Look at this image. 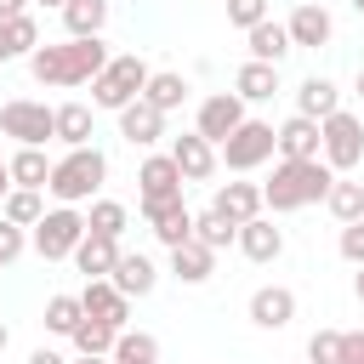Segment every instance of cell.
Masks as SVG:
<instances>
[{
  "mask_svg": "<svg viewBox=\"0 0 364 364\" xmlns=\"http://www.w3.org/2000/svg\"><path fill=\"white\" fill-rule=\"evenodd\" d=\"M307 364H341V330H313Z\"/></svg>",
  "mask_w": 364,
  "mask_h": 364,
  "instance_id": "obj_38",
  "label": "cell"
},
{
  "mask_svg": "<svg viewBox=\"0 0 364 364\" xmlns=\"http://www.w3.org/2000/svg\"><path fill=\"white\" fill-rule=\"evenodd\" d=\"M97 131H91V108L85 102H57V142L63 148H85Z\"/></svg>",
  "mask_w": 364,
  "mask_h": 364,
  "instance_id": "obj_28",
  "label": "cell"
},
{
  "mask_svg": "<svg viewBox=\"0 0 364 364\" xmlns=\"http://www.w3.org/2000/svg\"><path fill=\"white\" fill-rule=\"evenodd\" d=\"M102 182H108V154H102L97 142H85V148H68V154L51 165L46 193H51L57 205H91V199L102 193Z\"/></svg>",
  "mask_w": 364,
  "mask_h": 364,
  "instance_id": "obj_3",
  "label": "cell"
},
{
  "mask_svg": "<svg viewBox=\"0 0 364 364\" xmlns=\"http://www.w3.org/2000/svg\"><path fill=\"white\" fill-rule=\"evenodd\" d=\"M28 364H74V358H63L57 347H34V353H28Z\"/></svg>",
  "mask_w": 364,
  "mask_h": 364,
  "instance_id": "obj_43",
  "label": "cell"
},
{
  "mask_svg": "<svg viewBox=\"0 0 364 364\" xmlns=\"http://www.w3.org/2000/svg\"><path fill=\"white\" fill-rule=\"evenodd\" d=\"M296 318V290L290 284H262L250 290V324L256 330H284Z\"/></svg>",
  "mask_w": 364,
  "mask_h": 364,
  "instance_id": "obj_16",
  "label": "cell"
},
{
  "mask_svg": "<svg viewBox=\"0 0 364 364\" xmlns=\"http://www.w3.org/2000/svg\"><path fill=\"white\" fill-rule=\"evenodd\" d=\"M216 154H222V165H228V171H239V176H245V171H256V165H267V159L279 154V125H267V119H245V125H239Z\"/></svg>",
  "mask_w": 364,
  "mask_h": 364,
  "instance_id": "obj_8",
  "label": "cell"
},
{
  "mask_svg": "<svg viewBox=\"0 0 364 364\" xmlns=\"http://www.w3.org/2000/svg\"><path fill=\"white\" fill-rule=\"evenodd\" d=\"M148 63L136 57V51H119V57H108V68L91 80V108H108V114H119V108H131L142 91H148Z\"/></svg>",
  "mask_w": 364,
  "mask_h": 364,
  "instance_id": "obj_4",
  "label": "cell"
},
{
  "mask_svg": "<svg viewBox=\"0 0 364 364\" xmlns=\"http://www.w3.org/2000/svg\"><path fill=\"white\" fill-rule=\"evenodd\" d=\"M318 131H324V165L336 176H353L364 165V119L353 108H336L330 119H318Z\"/></svg>",
  "mask_w": 364,
  "mask_h": 364,
  "instance_id": "obj_7",
  "label": "cell"
},
{
  "mask_svg": "<svg viewBox=\"0 0 364 364\" xmlns=\"http://www.w3.org/2000/svg\"><path fill=\"white\" fill-rule=\"evenodd\" d=\"M80 318H85L80 296H51V301H46V330H51V336H74Z\"/></svg>",
  "mask_w": 364,
  "mask_h": 364,
  "instance_id": "obj_36",
  "label": "cell"
},
{
  "mask_svg": "<svg viewBox=\"0 0 364 364\" xmlns=\"http://www.w3.org/2000/svg\"><path fill=\"white\" fill-rule=\"evenodd\" d=\"M85 228H91V233H108V239H119V233L131 228V210H125L119 199H102V193H97V199H91V210H85Z\"/></svg>",
  "mask_w": 364,
  "mask_h": 364,
  "instance_id": "obj_32",
  "label": "cell"
},
{
  "mask_svg": "<svg viewBox=\"0 0 364 364\" xmlns=\"http://www.w3.org/2000/svg\"><path fill=\"white\" fill-rule=\"evenodd\" d=\"M63 28H68L74 40L102 34V28H108V0H68V6H63Z\"/></svg>",
  "mask_w": 364,
  "mask_h": 364,
  "instance_id": "obj_27",
  "label": "cell"
},
{
  "mask_svg": "<svg viewBox=\"0 0 364 364\" xmlns=\"http://www.w3.org/2000/svg\"><path fill=\"white\" fill-rule=\"evenodd\" d=\"M142 216H148V228H154V239H159L165 250L193 239V210L182 205V193H176V199H154V205H142Z\"/></svg>",
  "mask_w": 364,
  "mask_h": 364,
  "instance_id": "obj_13",
  "label": "cell"
},
{
  "mask_svg": "<svg viewBox=\"0 0 364 364\" xmlns=\"http://www.w3.org/2000/svg\"><path fill=\"white\" fill-rule=\"evenodd\" d=\"M108 46H102V34H85V40H57V46H34L28 51V74L40 80V85H57V91H74V85H91L102 68H108Z\"/></svg>",
  "mask_w": 364,
  "mask_h": 364,
  "instance_id": "obj_1",
  "label": "cell"
},
{
  "mask_svg": "<svg viewBox=\"0 0 364 364\" xmlns=\"http://www.w3.org/2000/svg\"><path fill=\"white\" fill-rule=\"evenodd\" d=\"M193 239L210 245V250H228V245H239V228H233L222 210H199V216H193Z\"/></svg>",
  "mask_w": 364,
  "mask_h": 364,
  "instance_id": "obj_34",
  "label": "cell"
},
{
  "mask_svg": "<svg viewBox=\"0 0 364 364\" xmlns=\"http://www.w3.org/2000/svg\"><path fill=\"white\" fill-rule=\"evenodd\" d=\"M279 159H324V131L307 114H290L279 125Z\"/></svg>",
  "mask_w": 364,
  "mask_h": 364,
  "instance_id": "obj_18",
  "label": "cell"
},
{
  "mask_svg": "<svg viewBox=\"0 0 364 364\" xmlns=\"http://www.w3.org/2000/svg\"><path fill=\"white\" fill-rule=\"evenodd\" d=\"M119 136H125L131 148H154V142L165 136V114H159L148 97H136L131 108H119Z\"/></svg>",
  "mask_w": 364,
  "mask_h": 364,
  "instance_id": "obj_20",
  "label": "cell"
},
{
  "mask_svg": "<svg viewBox=\"0 0 364 364\" xmlns=\"http://www.w3.org/2000/svg\"><path fill=\"white\" fill-rule=\"evenodd\" d=\"M0 63H17V51H11V40H6V23H0Z\"/></svg>",
  "mask_w": 364,
  "mask_h": 364,
  "instance_id": "obj_46",
  "label": "cell"
},
{
  "mask_svg": "<svg viewBox=\"0 0 364 364\" xmlns=\"http://www.w3.org/2000/svg\"><path fill=\"white\" fill-rule=\"evenodd\" d=\"M188 91H193V85H188V80H182L176 68H154V74H148V91H142V97H148V102H154L159 114H176V108L188 102Z\"/></svg>",
  "mask_w": 364,
  "mask_h": 364,
  "instance_id": "obj_26",
  "label": "cell"
},
{
  "mask_svg": "<svg viewBox=\"0 0 364 364\" xmlns=\"http://www.w3.org/2000/svg\"><path fill=\"white\" fill-rule=\"evenodd\" d=\"M23 250H28V228H17V222L0 216V267H11Z\"/></svg>",
  "mask_w": 364,
  "mask_h": 364,
  "instance_id": "obj_39",
  "label": "cell"
},
{
  "mask_svg": "<svg viewBox=\"0 0 364 364\" xmlns=\"http://www.w3.org/2000/svg\"><path fill=\"white\" fill-rule=\"evenodd\" d=\"M245 119H250V114H245V97H239V91H210V97L199 102L193 131H199L205 142H216V148H222V142H228V136H233Z\"/></svg>",
  "mask_w": 364,
  "mask_h": 364,
  "instance_id": "obj_9",
  "label": "cell"
},
{
  "mask_svg": "<svg viewBox=\"0 0 364 364\" xmlns=\"http://www.w3.org/2000/svg\"><path fill=\"white\" fill-rule=\"evenodd\" d=\"M0 136H11L17 148H46L57 136V108L34 102V97H11L0 102Z\"/></svg>",
  "mask_w": 364,
  "mask_h": 364,
  "instance_id": "obj_6",
  "label": "cell"
},
{
  "mask_svg": "<svg viewBox=\"0 0 364 364\" xmlns=\"http://www.w3.org/2000/svg\"><path fill=\"white\" fill-rule=\"evenodd\" d=\"M210 210H222L233 228H245L250 216H262V210H267V199H262V182H222V188L210 193Z\"/></svg>",
  "mask_w": 364,
  "mask_h": 364,
  "instance_id": "obj_14",
  "label": "cell"
},
{
  "mask_svg": "<svg viewBox=\"0 0 364 364\" xmlns=\"http://www.w3.org/2000/svg\"><path fill=\"white\" fill-rule=\"evenodd\" d=\"M80 239H85V210H80V205H51V210L28 228V245L40 250V262H68Z\"/></svg>",
  "mask_w": 364,
  "mask_h": 364,
  "instance_id": "obj_5",
  "label": "cell"
},
{
  "mask_svg": "<svg viewBox=\"0 0 364 364\" xmlns=\"http://www.w3.org/2000/svg\"><path fill=\"white\" fill-rule=\"evenodd\" d=\"M324 210H330L336 222H358V216H364V182L336 176V182H330V193H324Z\"/></svg>",
  "mask_w": 364,
  "mask_h": 364,
  "instance_id": "obj_30",
  "label": "cell"
},
{
  "mask_svg": "<svg viewBox=\"0 0 364 364\" xmlns=\"http://www.w3.org/2000/svg\"><path fill=\"white\" fill-rule=\"evenodd\" d=\"M353 11H358V17H364V0H353Z\"/></svg>",
  "mask_w": 364,
  "mask_h": 364,
  "instance_id": "obj_52",
  "label": "cell"
},
{
  "mask_svg": "<svg viewBox=\"0 0 364 364\" xmlns=\"http://www.w3.org/2000/svg\"><path fill=\"white\" fill-rule=\"evenodd\" d=\"M267 17V0H228V23L233 28H256Z\"/></svg>",
  "mask_w": 364,
  "mask_h": 364,
  "instance_id": "obj_40",
  "label": "cell"
},
{
  "mask_svg": "<svg viewBox=\"0 0 364 364\" xmlns=\"http://www.w3.org/2000/svg\"><path fill=\"white\" fill-rule=\"evenodd\" d=\"M80 307H85L91 318L114 324V330H125V324H131V296H125L114 279H85V284H80Z\"/></svg>",
  "mask_w": 364,
  "mask_h": 364,
  "instance_id": "obj_11",
  "label": "cell"
},
{
  "mask_svg": "<svg viewBox=\"0 0 364 364\" xmlns=\"http://www.w3.org/2000/svg\"><path fill=\"white\" fill-rule=\"evenodd\" d=\"M341 256H347L353 267H364V216H358V222H341Z\"/></svg>",
  "mask_w": 364,
  "mask_h": 364,
  "instance_id": "obj_41",
  "label": "cell"
},
{
  "mask_svg": "<svg viewBox=\"0 0 364 364\" xmlns=\"http://www.w3.org/2000/svg\"><path fill=\"white\" fill-rule=\"evenodd\" d=\"M6 341H11V330H6V324H0V353H6Z\"/></svg>",
  "mask_w": 364,
  "mask_h": 364,
  "instance_id": "obj_51",
  "label": "cell"
},
{
  "mask_svg": "<svg viewBox=\"0 0 364 364\" xmlns=\"http://www.w3.org/2000/svg\"><path fill=\"white\" fill-rule=\"evenodd\" d=\"M34 6H46V11H63V6H68V0H34Z\"/></svg>",
  "mask_w": 364,
  "mask_h": 364,
  "instance_id": "obj_50",
  "label": "cell"
},
{
  "mask_svg": "<svg viewBox=\"0 0 364 364\" xmlns=\"http://www.w3.org/2000/svg\"><path fill=\"white\" fill-rule=\"evenodd\" d=\"M239 250H245V262L267 267V262L284 256V228H279L273 216H250V222L239 228Z\"/></svg>",
  "mask_w": 364,
  "mask_h": 364,
  "instance_id": "obj_15",
  "label": "cell"
},
{
  "mask_svg": "<svg viewBox=\"0 0 364 364\" xmlns=\"http://www.w3.org/2000/svg\"><path fill=\"white\" fill-rule=\"evenodd\" d=\"M131 301H142V296H154V284H159V267H154V256L148 250H119V262H114V273H108Z\"/></svg>",
  "mask_w": 364,
  "mask_h": 364,
  "instance_id": "obj_19",
  "label": "cell"
},
{
  "mask_svg": "<svg viewBox=\"0 0 364 364\" xmlns=\"http://www.w3.org/2000/svg\"><path fill=\"white\" fill-rule=\"evenodd\" d=\"M290 40L301 46V51H318V46H330V34H336V17L318 6V0H301L296 11H290Z\"/></svg>",
  "mask_w": 364,
  "mask_h": 364,
  "instance_id": "obj_17",
  "label": "cell"
},
{
  "mask_svg": "<svg viewBox=\"0 0 364 364\" xmlns=\"http://www.w3.org/2000/svg\"><path fill=\"white\" fill-rule=\"evenodd\" d=\"M353 97H358V102H364V68H358V80H353Z\"/></svg>",
  "mask_w": 364,
  "mask_h": 364,
  "instance_id": "obj_49",
  "label": "cell"
},
{
  "mask_svg": "<svg viewBox=\"0 0 364 364\" xmlns=\"http://www.w3.org/2000/svg\"><path fill=\"white\" fill-rule=\"evenodd\" d=\"M85 279H108L114 273V262H119V239H108V233H91L85 228V239L74 245V256H68Z\"/></svg>",
  "mask_w": 364,
  "mask_h": 364,
  "instance_id": "obj_21",
  "label": "cell"
},
{
  "mask_svg": "<svg viewBox=\"0 0 364 364\" xmlns=\"http://www.w3.org/2000/svg\"><path fill=\"white\" fill-rule=\"evenodd\" d=\"M245 46H250V57H256V63H284V57L296 51L290 28H284V23H273V17H262L256 28H245Z\"/></svg>",
  "mask_w": 364,
  "mask_h": 364,
  "instance_id": "obj_23",
  "label": "cell"
},
{
  "mask_svg": "<svg viewBox=\"0 0 364 364\" xmlns=\"http://www.w3.org/2000/svg\"><path fill=\"white\" fill-rule=\"evenodd\" d=\"M182 165L171 159V154H148L142 165H136V199L142 205H154V199H176L182 193Z\"/></svg>",
  "mask_w": 364,
  "mask_h": 364,
  "instance_id": "obj_10",
  "label": "cell"
},
{
  "mask_svg": "<svg viewBox=\"0 0 364 364\" xmlns=\"http://www.w3.org/2000/svg\"><path fill=\"white\" fill-rule=\"evenodd\" d=\"M28 6H34V0H0V23H6V17H23Z\"/></svg>",
  "mask_w": 364,
  "mask_h": 364,
  "instance_id": "obj_44",
  "label": "cell"
},
{
  "mask_svg": "<svg viewBox=\"0 0 364 364\" xmlns=\"http://www.w3.org/2000/svg\"><path fill=\"white\" fill-rule=\"evenodd\" d=\"M341 108V91H336V80H324V74H307L301 85H296V114H307V119H330Z\"/></svg>",
  "mask_w": 364,
  "mask_h": 364,
  "instance_id": "obj_24",
  "label": "cell"
},
{
  "mask_svg": "<svg viewBox=\"0 0 364 364\" xmlns=\"http://www.w3.org/2000/svg\"><path fill=\"white\" fill-rule=\"evenodd\" d=\"M108 358L114 364H159V341L148 330H119V341H114Z\"/></svg>",
  "mask_w": 364,
  "mask_h": 364,
  "instance_id": "obj_33",
  "label": "cell"
},
{
  "mask_svg": "<svg viewBox=\"0 0 364 364\" xmlns=\"http://www.w3.org/2000/svg\"><path fill=\"white\" fill-rule=\"evenodd\" d=\"M6 40H11V51H17V57H28V51L40 46V23H34V11L6 17Z\"/></svg>",
  "mask_w": 364,
  "mask_h": 364,
  "instance_id": "obj_37",
  "label": "cell"
},
{
  "mask_svg": "<svg viewBox=\"0 0 364 364\" xmlns=\"http://www.w3.org/2000/svg\"><path fill=\"white\" fill-rule=\"evenodd\" d=\"M330 182H336V171L324 159H279L273 176L262 182V199H267L273 216H284V210H301V205H324Z\"/></svg>",
  "mask_w": 364,
  "mask_h": 364,
  "instance_id": "obj_2",
  "label": "cell"
},
{
  "mask_svg": "<svg viewBox=\"0 0 364 364\" xmlns=\"http://www.w3.org/2000/svg\"><path fill=\"white\" fill-rule=\"evenodd\" d=\"M68 341H74V353H114V341H119V330L85 313V318L74 324V336H68Z\"/></svg>",
  "mask_w": 364,
  "mask_h": 364,
  "instance_id": "obj_35",
  "label": "cell"
},
{
  "mask_svg": "<svg viewBox=\"0 0 364 364\" xmlns=\"http://www.w3.org/2000/svg\"><path fill=\"white\" fill-rule=\"evenodd\" d=\"M74 364H114V358H108V353H80Z\"/></svg>",
  "mask_w": 364,
  "mask_h": 364,
  "instance_id": "obj_47",
  "label": "cell"
},
{
  "mask_svg": "<svg viewBox=\"0 0 364 364\" xmlns=\"http://www.w3.org/2000/svg\"><path fill=\"white\" fill-rule=\"evenodd\" d=\"M353 296H358V307H364V267L353 273Z\"/></svg>",
  "mask_w": 364,
  "mask_h": 364,
  "instance_id": "obj_48",
  "label": "cell"
},
{
  "mask_svg": "<svg viewBox=\"0 0 364 364\" xmlns=\"http://www.w3.org/2000/svg\"><path fill=\"white\" fill-rule=\"evenodd\" d=\"M51 165L57 159H46V148H17L11 154V188H46L51 182Z\"/></svg>",
  "mask_w": 364,
  "mask_h": 364,
  "instance_id": "obj_29",
  "label": "cell"
},
{
  "mask_svg": "<svg viewBox=\"0 0 364 364\" xmlns=\"http://www.w3.org/2000/svg\"><path fill=\"white\" fill-rule=\"evenodd\" d=\"M6 193H11V159H0V205H6Z\"/></svg>",
  "mask_w": 364,
  "mask_h": 364,
  "instance_id": "obj_45",
  "label": "cell"
},
{
  "mask_svg": "<svg viewBox=\"0 0 364 364\" xmlns=\"http://www.w3.org/2000/svg\"><path fill=\"white\" fill-rule=\"evenodd\" d=\"M210 273H216V250H210V245H199V239L171 245V279H176V284H205Z\"/></svg>",
  "mask_w": 364,
  "mask_h": 364,
  "instance_id": "obj_22",
  "label": "cell"
},
{
  "mask_svg": "<svg viewBox=\"0 0 364 364\" xmlns=\"http://www.w3.org/2000/svg\"><path fill=\"white\" fill-rule=\"evenodd\" d=\"M0 216L17 222V228H34V222L46 216V188H11L6 205H0Z\"/></svg>",
  "mask_w": 364,
  "mask_h": 364,
  "instance_id": "obj_31",
  "label": "cell"
},
{
  "mask_svg": "<svg viewBox=\"0 0 364 364\" xmlns=\"http://www.w3.org/2000/svg\"><path fill=\"white\" fill-rule=\"evenodd\" d=\"M341 364H364V330H341Z\"/></svg>",
  "mask_w": 364,
  "mask_h": 364,
  "instance_id": "obj_42",
  "label": "cell"
},
{
  "mask_svg": "<svg viewBox=\"0 0 364 364\" xmlns=\"http://www.w3.org/2000/svg\"><path fill=\"white\" fill-rule=\"evenodd\" d=\"M233 91L245 97V102H267L273 91H279V63H239V74H233Z\"/></svg>",
  "mask_w": 364,
  "mask_h": 364,
  "instance_id": "obj_25",
  "label": "cell"
},
{
  "mask_svg": "<svg viewBox=\"0 0 364 364\" xmlns=\"http://www.w3.org/2000/svg\"><path fill=\"white\" fill-rule=\"evenodd\" d=\"M165 154L182 165V176H188V182H210V176H216V165H222L216 142H205L199 131H182V136H171V148H165Z\"/></svg>",
  "mask_w": 364,
  "mask_h": 364,
  "instance_id": "obj_12",
  "label": "cell"
}]
</instances>
